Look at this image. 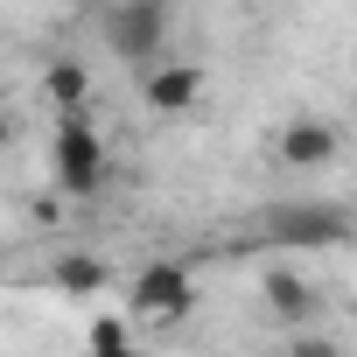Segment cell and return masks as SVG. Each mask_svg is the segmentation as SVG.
<instances>
[{
  "label": "cell",
  "mask_w": 357,
  "mask_h": 357,
  "mask_svg": "<svg viewBox=\"0 0 357 357\" xmlns=\"http://www.w3.org/2000/svg\"><path fill=\"white\" fill-rule=\"evenodd\" d=\"M98 36L112 43V56L154 70L161 63V43H168V8H161V0H119V8L98 15Z\"/></svg>",
  "instance_id": "1"
},
{
  "label": "cell",
  "mask_w": 357,
  "mask_h": 357,
  "mask_svg": "<svg viewBox=\"0 0 357 357\" xmlns=\"http://www.w3.org/2000/svg\"><path fill=\"white\" fill-rule=\"evenodd\" d=\"M56 183L70 197H98L105 190V140H98L91 112H63L56 119Z\"/></svg>",
  "instance_id": "2"
},
{
  "label": "cell",
  "mask_w": 357,
  "mask_h": 357,
  "mask_svg": "<svg viewBox=\"0 0 357 357\" xmlns=\"http://www.w3.org/2000/svg\"><path fill=\"white\" fill-rule=\"evenodd\" d=\"M190 301H197L190 266L154 259V266H140V273H133V315H140V322H183V315H190Z\"/></svg>",
  "instance_id": "3"
},
{
  "label": "cell",
  "mask_w": 357,
  "mask_h": 357,
  "mask_svg": "<svg viewBox=\"0 0 357 357\" xmlns=\"http://www.w3.org/2000/svg\"><path fill=\"white\" fill-rule=\"evenodd\" d=\"M259 308L280 322V329H315L322 322V287L308 280V273H294V266H266L259 273Z\"/></svg>",
  "instance_id": "4"
},
{
  "label": "cell",
  "mask_w": 357,
  "mask_h": 357,
  "mask_svg": "<svg viewBox=\"0 0 357 357\" xmlns=\"http://www.w3.org/2000/svg\"><path fill=\"white\" fill-rule=\"evenodd\" d=\"M266 245H350V211L336 204H294L266 218Z\"/></svg>",
  "instance_id": "5"
},
{
  "label": "cell",
  "mask_w": 357,
  "mask_h": 357,
  "mask_svg": "<svg viewBox=\"0 0 357 357\" xmlns=\"http://www.w3.org/2000/svg\"><path fill=\"white\" fill-rule=\"evenodd\" d=\"M336 126L329 119H315V112H294L287 126H280V140H273V154L287 161V168H329L336 161Z\"/></svg>",
  "instance_id": "6"
},
{
  "label": "cell",
  "mask_w": 357,
  "mask_h": 357,
  "mask_svg": "<svg viewBox=\"0 0 357 357\" xmlns=\"http://www.w3.org/2000/svg\"><path fill=\"white\" fill-rule=\"evenodd\" d=\"M140 98L175 119V112H190L204 98V70L197 63H154V70H140Z\"/></svg>",
  "instance_id": "7"
},
{
  "label": "cell",
  "mask_w": 357,
  "mask_h": 357,
  "mask_svg": "<svg viewBox=\"0 0 357 357\" xmlns=\"http://www.w3.org/2000/svg\"><path fill=\"white\" fill-rule=\"evenodd\" d=\"M43 98L56 105V119H63V112H91V70H84L77 56H56V63L43 70Z\"/></svg>",
  "instance_id": "8"
},
{
  "label": "cell",
  "mask_w": 357,
  "mask_h": 357,
  "mask_svg": "<svg viewBox=\"0 0 357 357\" xmlns=\"http://www.w3.org/2000/svg\"><path fill=\"white\" fill-rule=\"evenodd\" d=\"M43 280H50L56 294H98V287L112 280V266H105L98 252H70V259H56V266H50Z\"/></svg>",
  "instance_id": "9"
},
{
  "label": "cell",
  "mask_w": 357,
  "mask_h": 357,
  "mask_svg": "<svg viewBox=\"0 0 357 357\" xmlns=\"http://www.w3.org/2000/svg\"><path fill=\"white\" fill-rule=\"evenodd\" d=\"M91 357H140V350L126 343V322L98 315V322H91Z\"/></svg>",
  "instance_id": "10"
},
{
  "label": "cell",
  "mask_w": 357,
  "mask_h": 357,
  "mask_svg": "<svg viewBox=\"0 0 357 357\" xmlns=\"http://www.w3.org/2000/svg\"><path fill=\"white\" fill-rule=\"evenodd\" d=\"M280 357H343V343H336V336L301 329V336H287V350H280Z\"/></svg>",
  "instance_id": "11"
},
{
  "label": "cell",
  "mask_w": 357,
  "mask_h": 357,
  "mask_svg": "<svg viewBox=\"0 0 357 357\" xmlns=\"http://www.w3.org/2000/svg\"><path fill=\"white\" fill-rule=\"evenodd\" d=\"M0 147H8V112H0Z\"/></svg>",
  "instance_id": "12"
}]
</instances>
